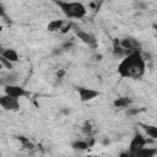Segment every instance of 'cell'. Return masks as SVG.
Listing matches in <instances>:
<instances>
[{"instance_id":"1","label":"cell","mask_w":157,"mask_h":157,"mask_svg":"<svg viewBox=\"0 0 157 157\" xmlns=\"http://www.w3.org/2000/svg\"><path fill=\"white\" fill-rule=\"evenodd\" d=\"M117 71L123 78H141L146 72V61L141 55V52H132L124 56L120 60Z\"/></svg>"},{"instance_id":"2","label":"cell","mask_w":157,"mask_h":157,"mask_svg":"<svg viewBox=\"0 0 157 157\" xmlns=\"http://www.w3.org/2000/svg\"><path fill=\"white\" fill-rule=\"evenodd\" d=\"M56 6L67 18H83L87 13V10L82 2L78 1H66V0H54Z\"/></svg>"},{"instance_id":"3","label":"cell","mask_w":157,"mask_h":157,"mask_svg":"<svg viewBox=\"0 0 157 157\" xmlns=\"http://www.w3.org/2000/svg\"><path fill=\"white\" fill-rule=\"evenodd\" d=\"M148 142H150L148 139H146L141 132L136 131V132L134 134V136H132L130 144H129V153H130V155H134L136 151H139V150H141L142 147H145Z\"/></svg>"},{"instance_id":"4","label":"cell","mask_w":157,"mask_h":157,"mask_svg":"<svg viewBox=\"0 0 157 157\" xmlns=\"http://www.w3.org/2000/svg\"><path fill=\"white\" fill-rule=\"evenodd\" d=\"M4 93H6V94H9V96H11V97L18 98V99L29 96V92H28L25 87L17 85V83L4 85Z\"/></svg>"},{"instance_id":"5","label":"cell","mask_w":157,"mask_h":157,"mask_svg":"<svg viewBox=\"0 0 157 157\" xmlns=\"http://www.w3.org/2000/svg\"><path fill=\"white\" fill-rule=\"evenodd\" d=\"M0 105L5 109V110H10V112H17L20 109V99L11 97L6 93H4V96L0 97Z\"/></svg>"},{"instance_id":"6","label":"cell","mask_w":157,"mask_h":157,"mask_svg":"<svg viewBox=\"0 0 157 157\" xmlns=\"http://www.w3.org/2000/svg\"><path fill=\"white\" fill-rule=\"evenodd\" d=\"M76 92H77V94L82 102H90V101H92L99 96V91H97L94 88L85 87V86H77Z\"/></svg>"},{"instance_id":"7","label":"cell","mask_w":157,"mask_h":157,"mask_svg":"<svg viewBox=\"0 0 157 157\" xmlns=\"http://www.w3.org/2000/svg\"><path fill=\"white\" fill-rule=\"evenodd\" d=\"M75 34L76 37L82 40L85 44H87L88 47H92V48H96L97 45V39L96 37L92 34V33H88V32H85L82 29H75Z\"/></svg>"},{"instance_id":"8","label":"cell","mask_w":157,"mask_h":157,"mask_svg":"<svg viewBox=\"0 0 157 157\" xmlns=\"http://www.w3.org/2000/svg\"><path fill=\"white\" fill-rule=\"evenodd\" d=\"M0 56H4L5 59H7V60H10L11 63H17L18 60H20V55H18V53H17V50L16 49H13V48H4L2 50H1V54H0Z\"/></svg>"},{"instance_id":"9","label":"cell","mask_w":157,"mask_h":157,"mask_svg":"<svg viewBox=\"0 0 157 157\" xmlns=\"http://www.w3.org/2000/svg\"><path fill=\"white\" fill-rule=\"evenodd\" d=\"M128 54H129V53H128V50H126L125 48H123V47H121L120 40L114 39V42H113V55H114L115 58L123 59V58H124V56H126Z\"/></svg>"},{"instance_id":"10","label":"cell","mask_w":157,"mask_h":157,"mask_svg":"<svg viewBox=\"0 0 157 157\" xmlns=\"http://www.w3.org/2000/svg\"><path fill=\"white\" fill-rule=\"evenodd\" d=\"M157 155V148L155 147H142L141 150L136 151L132 156H136V157H153Z\"/></svg>"},{"instance_id":"11","label":"cell","mask_w":157,"mask_h":157,"mask_svg":"<svg viewBox=\"0 0 157 157\" xmlns=\"http://www.w3.org/2000/svg\"><path fill=\"white\" fill-rule=\"evenodd\" d=\"M140 126L144 129L145 134H146L151 140H157V125H151V124H140Z\"/></svg>"},{"instance_id":"12","label":"cell","mask_w":157,"mask_h":157,"mask_svg":"<svg viewBox=\"0 0 157 157\" xmlns=\"http://www.w3.org/2000/svg\"><path fill=\"white\" fill-rule=\"evenodd\" d=\"M64 23H65L64 20H60V18L53 20V21H50V22L48 23L47 29H48L49 32H58V31H60V29L63 28Z\"/></svg>"},{"instance_id":"13","label":"cell","mask_w":157,"mask_h":157,"mask_svg":"<svg viewBox=\"0 0 157 157\" xmlns=\"http://www.w3.org/2000/svg\"><path fill=\"white\" fill-rule=\"evenodd\" d=\"M71 147L75 151H85L90 147V144H88V141H85V140H76L71 144Z\"/></svg>"},{"instance_id":"14","label":"cell","mask_w":157,"mask_h":157,"mask_svg":"<svg viewBox=\"0 0 157 157\" xmlns=\"http://www.w3.org/2000/svg\"><path fill=\"white\" fill-rule=\"evenodd\" d=\"M130 103H131V101L128 97H119V98H115L114 99L113 105L115 108H126Z\"/></svg>"},{"instance_id":"15","label":"cell","mask_w":157,"mask_h":157,"mask_svg":"<svg viewBox=\"0 0 157 157\" xmlns=\"http://www.w3.org/2000/svg\"><path fill=\"white\" fill-rule=\"evenodd\" d=\"M16 81H17V75H16V74H12V72H10V74H7V75L5 76V78L2 80V85L16 83Z\"/></svg>"},{"instance_id":"16","label":"cell","mask_w":157,"mask_h":157,"mask_svg":"<svg viewBox=\"0 0 157 157\" xmlns=\"http://www.w3.org/2000/svg\"><path fill=\"white\" fill-rule=\"evenodd\" d=\"M17 140L23 145V147H26V148H33L34 146H33V144L29 141V139H27V137H25V136H22V135H20V136H17Z\"/></svg>"},{"instance_id":"17","label":"cell","mask_w":157,"mask_h":157,"mask_svg":"<svg viewBox=\"0 0 157 157\" xmlns=\"http://www.w3.org/2000/svg\"><path fill=\"white\" fill-rule=\"evenodd\" d=\"M0 63H1V65H2L4 69H7V70H10V71L13 69V63H11L10 60L5 59L4 56H0Z\"/></svg>"},{"instance_id":"18","label":"cell","mask_w":157,"mask_h":157,"mask_svg":"<svg viewBox=\"0 0 157 157\" xmlns=\"http://www.w3.org/2000/svg\"><path fill=\"white\" fill-rule=\"evenodd\" d=\"M64 75H65V70H63V69H60V70L56 72V76H58L59 78H61Z\"/></svg>"},{"instance_id":"19","label":"cell","mask_w":157,"mask_h":157,"mask_svg":"<svg viewBox=\"0 0 157 157\" xmlns=\"http://www.w3.org/2000/svg\"><path fill=\"white\" fill-rule=\"evenodd\" d=\"M153 27H155V28H156V29H157V25H153Z\"/></svg>"}]
</instances>
